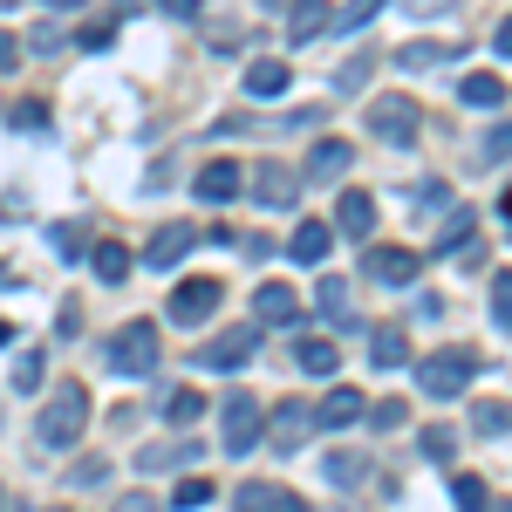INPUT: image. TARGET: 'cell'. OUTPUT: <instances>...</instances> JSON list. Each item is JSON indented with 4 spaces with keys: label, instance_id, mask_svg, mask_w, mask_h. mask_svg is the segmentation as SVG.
I'll use <instances>...</instances> for the list:
<instances>
[{
    "label": "cell",
    "instance_id": "e575fe53",
    "mask_svg": "<svg viewBox=\"0 0 512 512\" xmlns=\"http://www.w3.org/2000/svg\"><path fill=\"white\" fill-rule=\"evenodd\" d=\"M417 451H424L431 465H451V458H458V431H424V444H417Z\"/></svg>",
    "mask_w": 512,
    "mask_h": 512
},
{
    "label": "cell",
    "instance_id": "c3c4849f",
    "mask_svg": "<svg viewBox=\"0 0 512 512\" xmlns=\"http://www.w3.org/2000/svg\"><path fill=\"white\" fill-rule=\"evenodd\" d=\"M7 342H14V328H7V321H0V349H7Z\"/></svg>",
    "mask_w": 512,
    "mask_h": 512
},
{
    "label": "cell",
    "instance_id": "ba28073f",
    "mask_svg": "<svg viewBox=\"0 0 512 512\" xmlns=\"http://www.w3.org/2000/svg\"><path fill=\"white\" fill-rule=\"evenodd\" d=\"M253 349H260V335H253V328H226L219 342H205V349H198V369H239V362H253Z\"/></svg>",
    "mask_w": 512,
    "mask_h": 512
},
{
    "label": "cell",
    "instance_id": "7bdbcfd3",
    "mask_svg": "<svg viewBox=\"0 0 512 512\" xmlns=\"http://www.w3.org/2000/svg\"><path fill=\"white\" fill-rule=\"evenodd\" d=\"M35 48H41V55H55V48H62V28H55V21H41V28H35Z\"/></svg>",
    "mask_w": 512,
    "mask_h": 512
},
{
    "label": "cell",
    "instance_id": "cb8c5ba5",
    "mask_svg": "<svg viewBox=\"0 0 512 512\" xmlns=\"http://www.w3.org/2000/svg\"><path fill=\"white\" fill-rule=\"evenodd\" d=\"M89 267H96V280H103V287H117V280L130 274V253H123L117 239H103V246L89 253Z\"/></svg>",
    "mask_w": 512,
    "mask_h": 512
},
{
    "label": "cell",
    "instance_id": "7402d4cb",
    "mask_svg": "<svg viewBox=\"0 0 512 512\" xmlns=\"http://www.w3.org/2000/svg\"><path fill=\"white\" fill-rule=\"evenodd\" d=\"M451 55H458V41H410V48H396V69H437Z\"/></svg>",
    "mask_w": 512,
    "mask_h": 512
},
{
    "label": "cell",
    "instance_id": "603a6c76",
    "mask_svg": "<svg viewBox=\"0 0 512 512\" xmlns=\"http://www.w3.org/2000/svg\"><path fill=\"white\" fill-rule=\"evenodd\" d=\"M144 472H171V465H198V444H144L137 451Z\"/></svg>",
    "mask_w": 512,
    "mask_h": 512
},
{
    "label": "cell",
    "instance_id": "9a60e30c",
    "mask_svg": "<svg viewBox=\"0 0 512 512\" xmlns=\"http://www.w3.org/2000/svg\"><path fill=\"white\" fill-rule=\"evenodd\" d=\"M328 233L369 239V233H376V198H369V192H342V205H335V226H328Z\"/></svg>",
    "mask_w": 512,
    "mask_h": 512
},
{
    "label": "cell",
    "instance_id": "f35d334b",
    "mask_svg": "<svg viewBox=\"0 0 512 512\" xmlns=\"http://www.w3.org/2000/svg\"><path fill=\"white\" fill-rule=\"evenodd\" d=\"M110 478V458H82L76 465V485H103Z\"/></svg>",
    "mask_w": 512,
    "mask_h": 512
},
{
    "label": "cell",
    "instance_id": "484cf974",
    "mask_svg": "<svg viewBox=\"0 0 512 512\" xmlns=\"http://www.w3.org/2000/svg\"><path fill=\"white\" fill-rule=\"evenodd\" d=\"M465 103H472V110H506V82L499 76H465Z\"/></svg>",
    "mask_w": 512,
    "mask_h": 512
},
{
    "label": "cell",
    "instance_id": "ffe728a7",
    "mask_svg": "<svg viewBox=\"0 0 512 512\" xmlns=\"http://www.w3.org/2000/svg\"><path fill=\"white\" fill-rule=\"evenodd\" d=\"M328 246H335V233H328V226H301V233L287 239V253H294V260H301V267H321V260H328Z\"/></svg>",
    "mask_w": 512,
    "mask_h": 512
},
{
    "label": "cell",
    "instance_id": "8992f818",
    "mask_svg": "<svg viewBox=\"0 0 512 512\" xmlns=\"http://www.w3.org/2000/svg\"><path fill=\"white\" fill-rule=\"evenodd\" d=\"M308 437H315V403H301V396L274 403V417L260 424V444H274V451H301Z\"/></svg>",
    "mask_w": 512,
    "mask_h": 512
},
{
    "label": "cell",
    "instance_id": "b9f144b4",
    "mask_svg": "<svg viewBox=\"0 0 512 512\" xmlns=\"http://www.w3.org/2000/svg\"><path fill=\"white\" fill-rule=\"evenodd\" d=\"M7 69H21V41L0 28V76H7Z\"/></svg>",
    "mask_w": 512,
    "mask_h": 512
},
{
    "label": "cell",
    "instance_id": "7c38bea8",
    "mask_svg": "<svg viewBox=\"0 0 512 512\" xmlns=\"http://www.w3.org/2000/svg\"><path fill=\"white\" fill-rule=\"evenodd\" d=\"M219 301H226V287H219V280H185V287L171 294V321H205Z\"/></svg>",
    "mask_w": 512,
    "mask_h": 512
},
{
    "label": "cell",
    "instance_id": "e0dca14e",
    "mask_svg": "<svg viewBox=\"0 0 512 512\" xmlns=\"http://www.w3.org/2000/svg\"><path fill=\"white\" fill-rule=\"evenodd\" d=\"M349 164H355V151L342 144V137H321L315 151H308V178H321V185H328V178H342Z\"/></svg>",
    "mask_w": 512,
    "mask_h": 512
},
{
    "label": "cell",
    "instance_id": "1f68e13d",
    "mask_svg": "<svg viewBox=\"0 0 512 512\" xmlns=\"http://www.w3.org/2000/svg\"><path fill=\"white\" fill-rule=\"evenodd\" d=\"M164 417H171V424H198V417H205V390H171Z\"/></svg>",
    "mask_w": 512,
    "mask_h": 512
},
{
    "label": "cell",
    "instance_id": "5bb4252c",
    "mask_svg": "<svg viewBox=\"0 0 512 512\" xmlns=\"http://www.w3.org/2000/svg\"><path fill=\"white\" fill-rule=\"evenodd\" d=\"M253 315L267 321V328H294V321H301V301H294L280 280H260V294H253Z\"/></svg>",
    "mask_w": 512,
    "mask_h": 512
},
{
    "label": "cell",
    "instance_id": "7a4b0ae2",
    "mask_svg": "<svg viewBox=\"0 0 512 512\" xmlns=\"http://www.w3.org/2000/svg\"><path fill=\"white\" fill-rule=\"evenodd\" d=\"M103 362L117 376H151L158 369V321H123L117 335L103 342Z\"/></svg>",
    "mask_w": 512,
    "mask_h": 512
},
{
    "label": "cell",
    "instance_id": "ab89813d",
    "mask_svg": "<svg viewBox=\"0 0 512 512\" xmlns=\"http://www.w3.org/2000/svg\"><path fill=\"white\" fill-rule=\"evenodd\" d=\"M14 383L35 390V383H41V355H21V362H14Z\"/></svg>",
    "mask_w": 512,
    "mask_h": 512
},
{
    "label": "cell",
    "instance_id": "9c48e42d",
    "mask_svg": "<svg viewBox=\"0 0 512 512\" xmlns=\"http://www.w3.org/2000/svg\"><path fill=\"white\" fill-rule=\"evenodd\" d=\"M253 198H260V205H274V212H287V205H294V198H301V171H287V164H260V171H253Z\"/></svg>",
    "mask_w": 512,
    "mask_h": 512
},
{
    "label": "cell",
    "instance_id": "7dc6e473",
    "mask_svg": "<svg viewBox=\"0 0 512 512\" xmlns=\"http://www.w3.org/2000/svg\"><path fill=\"white\" fill-rule=\"evenodd\" d=\"M403 424V403H376V431H396Z\"/></svg>",
    "mask_w": 512,
    "mask_h": 512
},
{
    "label": "cell",
    "instance_id": "836d02e7",
    "mask_svg": "<svg viewBox=\"0 0 512 512\" xmlns=\"http://www.w3.org/2000/svg\"><path fill=\"white\" fill-rule=\"evenodd\" d=\"M472 431H478V437H506V403H499V396L472 410Z\"/></svg>",
    "mask_w": 512,
    "mask_h": 512
},
{
    "label": "cell",
    "instance_id": "4dcf8cb0",
    "mask_svg": "<svg viewBox=\"0 0 512 512\" xmlns=\"http://www.w3.org/2000/svg\"><path fill=\"white\" fill-rule=\"evenodd\" d=\"M212 499H219V492H212L205 478H178V492H171L164 506H178V512H198V506H212Z\"/></svg>",
    "mask_w": 512,
    "mask_h": 512
},
{
    "label": "cell",
    "instance_id": "52a82bcc",
    "mask_svg": "<svg viewBox=\"0 0 512 512\" xmlns=\"http://www.w3.org/2000/svg\"><path fill=\"white\" fill-rule=\"evenodd\" d=\"M417 274H424V253H410V246H369L362 253V280H376V287H410Z\"/></svg>",
    "mask_w": 512,
    "mask_h": 512
},
{
    "label": "cell",
    "instance_id": "d590c367",
    "mask_svg": "<svg viewBox=\"0 0 512 512\" xmlns=\"http://www.w3.org/2000/svg\"><path fill=\"white\" fill-rule=\"evenodd\" d=\"M369 14H376V0H349L342 14H328V35H335V28H362Z\"/></svg>",
    "mask_w": 512,
    "mask_h": 512
},
{
    "label": "cell",
    "instance_id": "681fc988",
    "mask_svg": "<svg viewBox=\"0 0 512 512\" xmlns=\"http://www.w3.org/2000/svg\"><path fill=\"white\" fill-rule=\"evenodd\" d=\"M0 287H14V280H7V260H0Z\"/></svg>",
    "mask_w": 512,
    "mask_h": 512
},
{
    "label": "cell",
    "instance_id": "5b68a950",
    "mask_svg": "<svg viewBox=\"0 0 512 512\" xmlns=\"http://www.w3.org/2000/svg\"><path fill=\"white\" fill-rule=\"evenodd\" d=\"M369 130H376L383 144H417L424 110H417L410 96H376V103H369Z\"/></svg>",
    "mask_w": 512,
    "mask_h": 512
},
{
    "label": "cell",
    "instance_id": "83f0119b",
    "mask_svg": "<svg viewBox=\"0 0 512 512\" xmlns=\"http://www.w3.org/2000/svg\"><path fill=\"white\" fill-rule=\"evenodd\" d=\"M451 499H458V512H485V506H492V492H485V478H478V472L451 478Z\"/></svg>",
    "mask_w": 512,
    "mask_h": 512
},
{
    "label": "cell",
    "instance_id": "2e32d148",
    "mask_svg": "<svg viewBox=\"0 0 512 512\" xmlns=\"http://www.w3.org/2000/svg\"><path fill=\"white\" fill-rule=\"evenodd\" d=\"M192 226H164V233H151V246H144V260H151V267H178V260H185V253H192Z\"/></svg>",
    "mask_w": 512,
    "mask_h": 512
},
{
    "label": "cell",
    "instance_id": "f1b7e54d",
    "mask_svg": "<svg viewBox=\"0 0 512 512\" xmlns=\"http://www.w3.org/2000/svg\"><path fill=\"white\" fill-rule=\"evenodd\" d=\"M301 369H308V376H335V369H342V349H335V342H301Z\"/></svg>",
    "mask_w": 512,
    "mask_h": 512
},
{
    "label": "cell",
    "instance_id": "74e56055",
    "mask_svg": "<svg viewBox=\"0 0 512 512\" xmlns=\"http://www.w3.org/2000/svg\"><path fill=\"white\" fill-rule=\"evenodd\" d=\"M362 82H369V55H355V62L335 69V89H362Z\"/></svg>",
    "mask_w": 512,
    "mask_h": 512
},
{
    "label": "cell",
    "instance_id": "d4e9b609",
    "mask_svg": "<svg viewBox=\"0 0 512 512\" xmlns=\"http://www.w3.org/2000/svg\"><path fill=\"white\" fill-rule=\"evenodd\" d=\"M287 35H294V41L328 35V7H321V0H301V7H294V21H287Z\"/></svg>",
    "mask_w": 512,
    "mask_h": 512
},
{
    "label": "cell",
    "instance_id": "f546056e",
    "mask_svg": "<svg viewBox=\"0 0 512 512\" xmlns=\"http://www.w3.org/2000/svg\"><path fill=\"white\" fill-rule=\"evenodd\" d=\"M492 328H499V335H512V274H506V267L492 274Z\"/></svg>",
    "mask_w": 512,
    "mask_h": 512
},
{
    "label": "cell",
    "instance_id": "8fae6325",
    "mask_svg": "<svg viewBox=\"0 0 512 512\" xmlns=\"http://www.w3.org/2000/svg\"><path fill=\"white\" fill-rule=\"evenodd\" d=\"M233 512H308L287 485H267V478H246L233 492Z\"/></svg>",
    "mask_w": 512,
    "mask_h": 512
},
{
    "label": "cell",
    "instance_id": "ac0fdd59",
    "mask_svg": "<svg viewBox=\"0 0 512 512\" xmlns=\"http://www.w3.org/2000/svg\"><path fill=\"white\" fill-rule=\"evenodd\" d=\"M315 308L328 321H335V328H355V308H349V280H328L321 274V287H315Z\"/></svg>",
    "mask_w": 512,
    "mask_h": 512
},
{
    "label": "cell",
    "instance_id": "6da1fadb",
    "mask_svg": "<svg viewBox=\"0 0 512 512\" xmlns=\"http://www.w3.org/2000/svg\"><path fill=\"white\" fill-rule=\"evenodd\" d=\"M82 431H89V390L82 383H55L35 417V437L48 451H69V444H82Z\"/></svg>",
    "mask_w": 512,
    "mask_h": 512
},
{
    "label": "cell",
    "instance_id": "44dd1931",
    "mask_svg": "<svg viewBox=\"0 0 512 512\" xmlns=\"http://www.w3.org/2000/svg\"><path fill=\"white\" fill-rule=\"evenodd\" d=\"M472 226H478V212L451 205V212H444V226H437V239H431V253H458V246L472 239Z\"/></svg>",
    "mask_w": 512,
    "mask_h": 512
},
{
    "label": "cell",
    "instance_id": "d6a6232c",
    "mask_svg": "<svg viewBox=\"0 0 512 512\" xmlns=\"http://www.w3.org/2000/svg\"><path fill=\"white\" fill-rule=\"evenodd\" d=\"M321 472L335 478V485H355V478L369 472V458H362V451H328V465H321Z\"/></svg>",
    "mask_w": 512,
    "mask_h": 512
},
{
    "label": "cell",
    "instance_id": "4fadbf2b",
    "mask_svg": "<svg viewBox=\"0 0 512 512\" xmlns=\"http://www.w3.org/2000/svg\"><path fill=\"white\" fill-rule=\"evenodd\" d=\"M362 417H369V403H362L355 390H328L315 403V431H349V424H362Z\"/></svg>",
    "mask_w": 512,
    "mask_h": 512
},
{
    "label": "cell",
    "instance_id": "8d00e7d4",
    "mask_svg": "<svg viewBox=\"0 0 512 512\" xmlns=\"http://www.w3.org/2000/svg\"><path fill=\"white\" fill-rule=\"evenodd\" d=\"M55 253H62V260H76V253H82V226H76V219L55 226Z\"/></svg>",
    "mask_w": 512,
    "mask_h": 512
},
{
    "label": "cell",
    "instance_id": "ee69618b",
    "mask_svg": "<svg viewBox=\"0 0 512 512\" xmlns=\"http://www.w3.org/2000/svg\"><path fill=\"white\" fill-rule=\"evenodd\" d=\"M14 123H21V130H41V123H48V110H41V103H21V110H14Z\"/></svg>",
    "mask_w": 512,
    "mask_h": 512
},
{
    "label": "cell",
    "instance_id": "f6af8a7d",
    "mask_svg": "<svg viewBox=\"0 0 512 512\" xmlns=\"http://www.w3.org/2000/svg\"><path fill=\"white\" fill-rule=\"evenodd\" d=\"M110 512H158V499H151V492H130V499H117Z\"/></svg>",
    "mask_w": 512,
    "mask_h": 512
},
{
    "label": "cell",
    "instance_id": "4316f807",
    "mask_svg": "<svg viewBox=\"0 0 512 512\" xmlns=\"http://www.w3.org/2000/svg\"><path fill=\"white\" fill-rule=\"evenodd\" d=\"M287 89V62H253L246 69V96H280Z\"/></svg>",
    "mask_w": 512,
    "mask_h": 512
},
{
    "label": "cell",
    "instance_id": "d6986e66",
    "mask_svg": "<svg viewBox=\"0 0 512 512\" xmlns=\"http://www.w3.org/2000/svg\"><path fill=\"white\" fill-rule=\"evenodd\" d=\"M369 362H376V369H403V362H410V335H403V328H376V335H369Z\"/></svg>",
    "mask_w": 512,
    "mask_h": 512
},
{
    "label": "cell",
    "instance_id": "30bf717a",
    "mask_svg": "<svg viewBox=\"0 0 512 512\" xmlns=\"http://www.w3.org/2000/svg\"><path fill=\"white\" fill-rule=\"evenodd\" d=\"M239 171H246V164H233V158H212V164H205V171L192 178V192L205 198V205H226V198H239V192H246V178H239Z\"/></svg>",
    "mask_w": 512,
    "mask_h": 512
},
{
    "label": "cell",
    "instance_id": "bcb514c9",
    "mask_svg": "<svg viewBox=\"0 0 512 512\" xmlns=\"http://www.w3.org/2000/svg\"><path fill=\"white\" fill-rule=\"evenodd\" d=\"M485 158L506 164V123H492V137H485Z\"/></svg>",
    "mask_w": 512,
    "mask_h": 512
},
{
    "label": "cell",
    "instance_id": "60d3db41",
    "mask_svg": "<svg viewBox=\"0 0 512 512\" xmlns=\"http://www.w3.org/2000/svg\"><path fill=\"white\" fill-rule=\"evenodd\" d=\"M110 35H117V28H110V21H82V48H103V41H110Z\"/></svg>",
    "mask_w": 512,
    "mask_h": 512
},
{
    "label": "cell",
    "instance_id": "3957f363",
    "mask_svg": "<svg viewBox=\"0 0 512 512\" xmlns=\"http://www.w3.org/2000/svg\"><path fill=\"white\" fill-rule=\"evenodd\" d=\"M260 424H267V410H260V396H253V390H233L226 403H219V444H226L233 458L260 451Z\"/></svg>",
    "mask_w": 512,
    "mask_h": 512
},
{
    "label": "cell",
    "instance_id": "277c9868",
    "mask_svg": "<svg viewBox=\"0 0 512 512\" xmlns=\"http://www.w3.org/2000/svg\"><path fill=\"white\" fill-rule=\"evenodd\" d=\"M472 376H478V355L472 349H437L417 362V383L437 396V403H451V396H465L472 390Z\"/></svg>",
    "mask_w": 512,
    "mask_h": 512
}]
</instances>
